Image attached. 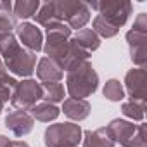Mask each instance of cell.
<instances>
[{"instance_id":"1","label":"cell","mask_w":147,"mask_h":147,"mask_svg":"<svg viewBox=\"0 0 147 147\" xmlns=\"http://www.w3.org/2000/svg\"><path fill=\"white\" fill-rule=\"evenodd\" d=\"M90 11L87 4L82 2H49L43 4L36 14V21L43 26L50 23H67L73 30H78L88 23Z\"/></svg>"},{"instance_id":"2","label":"cell","mask_w":147,"mask_h":147,"mask_svg":"<svg viewBox=\"0 0 147 147\" xmlns=\"http://www.w3.org/2000/svg\"><path fill=\"white\" fill-rule=\"evenodd\" d=\"M0 54L4 55L9 71L19 76H30L36 66V55L30 50H24L12 33L0 35Z\"/></svg>"},{"instance_id":"3","label":"cell","mask_w":147,"mask_h":147,"mask_svg":"<svg viewBox=\"0 0 147 147\" xmlns=\"http://www.w3.org/2000/svg\"><path fill=\"white\" fill-rule=\"evenodd\" d=\"M97 73L94 71L90 62H82L67 75V90L71 94V99H83L92 95L97 90Z\"/></svg>"},{"instance_id":"4","label":"cell","mask_w":147,"mask_h":147,"mask_svg":"<svg viewBox=\"0 0 147 147\" xmlns=\"http://www.w3.org/2000/svg\"><path fill=\"white\" fill-rule=\"evenodd\" d=\"M82 137V128L75 123L50 125L45 131L47 147H76Z\"/></svg>"},{"instance_id":"5","label":"cell","mask_w":147,"mask_h":147,"mask_svg":"<svg viewBox=\"0 0 147 147\" xmlns=\"http://www.w3.org/2000/svg\"><path fill=\"white\" fill-rule=\"evenodd\" d=\"M43 97L42 85H38L35 80H24L14 87V94L11 95V102L14 107H21V111L28 107H35L36 100Z\"/></svg>"},{"instance_id":"6","label":"cell","mask_w":147,"mask_h":147,"mask_svg":"<svg viewBox=\"0 0 147 147\" xmlns=\"http://www.w3.org/2000/svg\"><path fill=\"white\" fill-rule=\"evenodd\" d=\"M90 7L97 9L99 16L118 30H119V26H123L126 23V19L131 12L130 2H102V4H90Z\"/></svg>"},{"instance_id":"7","label":"cell","mask_w":147,"mask_h":147,"mask_svg":"<svg viewBox=\"0 0 147 147\" xmlns=\"http://www.w3.org/2000/svg\"><path fill=\"white\" fill-rule=\"evenodd\" d=\"M128 42L131 49V59L137 64H144L145 61V14L137 18L135 28L128 33Z\"/></svg>"},{"instance_id":"8","label":"cell","mask_w":147,"mask_h":147,"mask_svg":"<svg viewBox=\"0 0 147 147\" xmlns=\"http://www.w3.org/2000/svg\"><path fill=\"white\" fill-rule=\"evenodd\" d=\"M16 31H18V36H19V40L23 42V45L24 47H28L30 49V52H38V50H42V42H43V38H42V31L35 26V24H31V23H23V24H19L18 28H16Z\"/></svg>"},{"instance_id":"9","label":"cell","mask_w":147,"mask_h":147,"mask_svg":"<svg viewBox=\"0 0 147 147\" xmlns=\"http://www.w3.org/2000/svg\"><path fill=\"white\" fill-rule=\"evenodd\" d=\"M5 126L16 137H23L33 130V118L26 111H12L5 118Z\"/></svg>"},{"instance_id":"10","label":"cell","mask_w":147,"mask_h":147,"mask_svg":"<svg viewBox=\"0 0 147 147\" xmlns=\"http://www.w3.org/2000/svg\"><path fill=\"white\" fill-rule=\"evenodd\" d=\"M107 133H109V137L113 138V140H118L121 145H125V147H128L130 145V142H131V138H133V135H135V131H137V128H135V125H131V123H128V121H123V119H114V121H111V125H107Z\"/></svg>"},{"instance_id":"11","label":"cell","mask_w":147,"mask_h":147,"mask_svg":"<svg viewBox=\"0 0 147 147\" xmlns=\"http://www.w3.org/2000/svg\"><path fill=\"white\" fill-rule=\"evenodd\" d=\"M126 88L133 100H142L145 97V73L144 69H131L126 75Z\"/></svg>"},{"instance_id":"12","label":"cell","mask_w":147,"mask_h":147,"mask_svg":"<svg viewBox=\"0 0 147 147\" xmlns=\"http://www.w3.org/2000/svg\"><path fill=\"white\" fill-rule=\"evenodd\" d=\"M62 111L67 118L82 121L88 116L90 113V104L83 99H66L62 104Z\"/></svg>"},{"instance_id":"13","label":"cell","mask_w":147,"mask_h":147,"mask_svg":"<svg viewBox=\"0 0 147 147\" xmlns=\"http://www.w3.org/2000/svg\"><path fill=\"white\" fill-rule=\"evenodd\" d=\"M36 75L42 82H59L62 78V69L49 57H43L40 62H38V67H36Z\"/></svg>"},{"instance_id":"14","label":"cell","mask_w":147,"mask_h":147,"mask_svg":"<svg viewBox=\"0 0 147 147\" xmlns=\"http://www.w3.org/2000/svg\"><path fill=\"white\" fill-rule=\"evenodd\" d=\"M83 147H114V140L109 137L106 128H99L85 133Z\"/></svg>"},{"instance_id":"15","label":"cell","mask_w":147,"mask_h":147,"mask_svg":"<svg viewBox=\"0 0 147 147\" xmlns=\"http://www.w3.org/2000/svg\"><path fill=\"white\" fill-rule=\"evenodd\" d=\"M76 42V45L80 47V49H83L85 52H92V50H97L99 49V45H100V40H99V36L92 31V30H88V28H83V30H80L78 31V35L73 38Z\"/></svg>"},{"instance_id":"16","label":"cell","mask_w":147,"mask_h":147,"mask_svg":"<svg viewBox=\"0 0 147 147\" xmlns=\"http://www.w3.org/2000/svg\"><path fill=\"white\" fill-rule=\"evenodd\" d=\"M31 118H35V119H38V121H50V119H55L57 116H59V109L54 106V104H50V102H45V104H38V106H35V107H31Z\"/></svg>"},{"instance_id":"17","label":"cell","mask_w":147,"mask_h":147,"mask_svg":"<svg viewBox=\"0 0 147 147\" xmlns=\"http://www.w3.org/2000/svg\"><path fill=\"white\" fill-rule=\"evenodd\" d=\"M42 90H43L42 99H45V100H50V102L64 100V87L59 82H47L42 85Z\"/></svg>"},{"instance_id":"18","label":"cell","mask_w":147,"mask_h":147,"mask_svg":"<svg viewBox=\"0 0 147 147\" xmlns=\"http://www.w3.org/2000/svg\"><path fill=\"white\" fill-rule=\"evenodd\" d=\"M94 33L97 31L100 36H106V38H109V36H114L116 33H118V28H114L113 24H109L106 19H102L100 16H95L94 18V30H92Z\"/></svg>"},{"instance_id":"19","label":"cell","mask_w":147,"mask_h":147,"mask_svg":"<svg viewBox=\"0 0 147 147\" xmlns=\"http://www.w3.org/2000/svg\"><path fill=\"white\" fill-rule=\"evenodd\" d=\"M123 114L130 116L133 119H142L144 118V102L142 100H130L126 104H123Z\"/></svg>"},{"instance_id":"20","label":"cell","mask_w":147,"mask_h":147,"mask_svg":"<svg viewBox=\"0 0 147 147\" xmlns=\"http://www.w3.org/2000/svg\"><path fill=\"white\" fill-rule=\"evenodd\" d=\"M14 7V14L18 16V18H30V16H33L35 12H36V9L40 7V4L38 2H18V4H14L12 5Z\"/></svg>"},{"instance_id":"21","label":"cell","mask_w":147,"mask_h":147,"mask_svg":"<svg viewBox=\"0 0 147 147\" xmlns=\"http://www.w3.org/2000/svg\"><path fill=\"white\" fill-rule=\"evenodd\" d=\"M104 95L109 100H121L123 99V88L118 80H109L104 87Z\"/></svg>"},{"instance_id":"22","label":"cell","mask_w":147,"mask_h":147,"mask_svg":"<svg viewBox=\"0 0 147 147\" xmlns=\"http://www.w3.org/2000/svg\"><path fill=\"white\" fill-rule=\"evenodd\" d=\"M0 147H28L26 142H18V140H9L7 137L0 135Z\"/></svg>"},{"instance_id":"23","label":"cell","mask_w":147,"mask_h":147,"mask_svg":"<svg viewBox=\"0 0 147 147\" xmlns=\"http://www.w3.org/2000/svg\"><path fill=\"white\" fill-rule=\"evenodd\" d=\"M2 109H4V102L0 100V113H2Z\"/></svg>"}]
</instances>
